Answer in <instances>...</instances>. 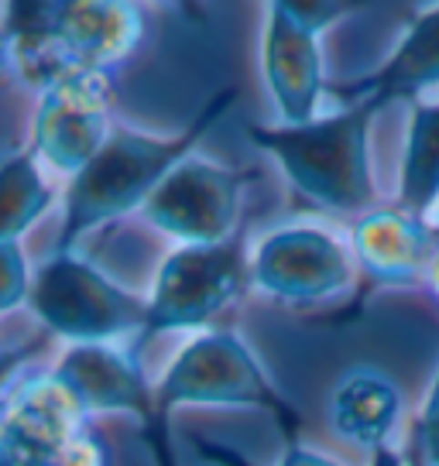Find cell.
<instances>
[{"mask_svg":"<svg viewBox=\"0 0 439 466\" xmlns=\"http://www.w3.org/2000/svg\"><path fill=\"white\" fill-rule=\"evenodd\" d=\"M110 137V83L103 73L73 76L42 93L35 151L59 172L76 178Z\"/></svg>","mask_w":439,"mask_h":466,"instance_id":"9","label":"cell"},{"mask_svg":"<svg viewBox=\"0 0 439 466\" xmlns=\"http://www.w3.org/2000/svg\"><path fill=\"white\" fill-rule=\"evenodd\" d=\"M31 309L52 333L73 339L76 347L110 343L134 329L145 333L148 306L120 291L110 278H103L93 264L59 250L45 264L28 291Z\"/></svg>","mask_w":439,"mask_h":466,"instance_id":"4","label":"cell"},{"mask_svg":"<svg viewBox=\"0 0 439 466\" xmlns=\"http://www.w3.org/2000/svg\"><path fill=\"white\" fill-rule=\"evenodd\" d=\"M250 275L258 289L285 302H320L351 281V258L330 233L292 227L264 237Z\"/></svg>","mask_w":439,"mask_h":466,"instance_id":"10","label":"cell"},{"mask_svg":"<svg viewBox=\"0 0 439 466\" xmlns=\"http://www.w3.org/2000/svg\"><path fill=\"white\" fill-rule=\"evenodd\" d=\"M0 268H4V285H0V306L15 309L21 299H28V268L21 258V248L15 240H0Z\"/></svg>","mask_w":439,"mask_h":466,"instance_id":"18","label":"cell"},{"mask_svg":"<svg viewBox=\"0 0 439 466\" xmlns=\"http://www.w3.org/2000/svg\"><path fill=\"white\" fill-rule=\"evenodd\" d=\"M378 106L371 100L353 103L351 110L320 116L302 127H258L248 134L258 147L275 155L292 186L312 203L351 213L371 203L367 172V120Z\"/></svg>","mask_w":439,"mask_h":466,"instance_id":"3","label":"cell"},{"mask_svg":"<svg viewBox=\"0 0 439 466\" xmlns=\"http://www.w3.org/2000/svg\"><path fill=\"white\" fill-rule=\"evenodd\" d=\"M374 466H402V463H398L388 450H378V460H374Z\"/></svg>","mask_w":439,"mask_h":466,"instance_id":"22","label":"cell"},{"mask_svg":"<svg viewBox=\"0 0 439 466\" xmlns=\"http://www.w3.org/2000/svg\"><path fill=\"white\" fill-rule=\"evenodd\" d=\"M48 199L52 196L45 189L38 168H35V158L31 155H11L4 161V172H0V203H4L0 240H15L17 244V237L45 213Z\"/></svg>","mask_w":439,"mask_h":466,"instance_id":"17","label":"cell"},{"mask_svg":"<svg viewBox=\"0 0 439 466\" xmlns=\"http://www.w3.org/2000/svg\"><path fill=\"white\" fill-rule=\"evenodd\" d=\"M237 248H182L161 264L155 299L148 306L145 336L161 329H189L213 319L240 289Z\"/></svg>","mask_w":439,"mask_h":466,"instance_id":"8","label":"cell"},{"mask_svg":"<svg viewBox=\"0 0 439 466\" xmlns=\"http://www.w3.org/2000/svg\"><path fill=\"white\" fill-rule=\"evenodd\" d=\"M353 250L367 275L384 285H402V281H415L419 275H429V264L436 258L433 237L423 227V219L409 213H392V209L371 213L357 223Z\"/></svg>","mask_w":439,"mask_h":466,"instance_id":"14","label":"cell"},{"mask_svg":"<svg viewBox=\"0 0 439 466\" xmlns=\"http://www.w3.org/2000/svg\"><path fill=\"white\" fill-rule=\"evenodd\" d=\"M240 186V172L203 158H186L151 192L145 213L158 230L186 240V248H217L227 244L234 230Z\"/></svg>","mask_w":439,"mask_h":466,"instance_id":"6","label":"cell"},{"mask_svg":"<svg viewBox=\"0 0 439 466\" xmlns=\"http://www.w3.org/2000/svg\"><path fill=\"white\" fill-rule=\"evenodd\" d=\"M402 209L423 219L439 203V103H419L402 161Z\"/></svg>","mask_w":439,"mask_h":466,"instance_id":"16","label":"cell"},{"mask_svg":"<svg viewBox=\"0 0 439 466\" xmlns=\"http://www.w3.org/2000/svg\"><path fill=\"white\" fill-rule=\"evenodd\" d=\"M429 285H433V291L439 295V250H436V258H433V264H429Z\"/></svg>","mask_w":439,"mask_h":466,"instance_id":"21","label":"cell"},{"mask_svg":"<svg viewBox=\"0 0 439 466\" xmlns=\"http://www.w3.org/2000/svg\"><path fill=\"white\" fill-rule=\"evenodd\" d=\"M230 100H234L230 89L220 93L217 100L196 116L189 131L168 137V141L131 131H114L107 147L76 175L69 192H66V227L59 237V250H69L76 237L93 230L97 223L120 217L138 203L145 206L151 199V192L165 182V175L172 172L179 161L189 158V147L223 114V106Z\"/></svg>","mask_w":439,"mask_h":466,"instance_id":"2","label":"cell"},{"mask_svg":"<svg viewBox=\"0 0 439 466\" xmlns=\"http://www.w3.org/2000/svg\"><path fill=\"white\" fill-rule=\"evenodd\" d=\"M316 38L320 35L299 28L279 4H271L264 35V76L289 127L320 120L316 106L322 93V62Z\"/></svg>","mask_w":439,"mask_h":466,"instance_id":"11","label":"cell"},{"mask_svg":"<svg viewBox=\"0 0 439 466\" xmlns=\"http://www.w3.org/2000/svg\"><path fill=\"white\" fill-rule=\"evenodd\" d=\"M402 391L378 367H351L343 370L330 394V422L340 439L364 450H384L395 432Z\"/></svg>","mask_w":439,"mask_h":466,"instance_id":"13","label":"cell"},{"mask_svg":"<svg viewBox=\"0 0 439 466\" xmlns=\"http://www.w3.org/2000/svg\"><path fill=\"white\" fill-rule=\"evenodd\" d=\"M56 378L76 394L83 411H134L155 425V408L138 364L114 343H87L62 357Z\"/></svg>","mask_w":439,"mask_h":466,"instance_id":"12","label":"cell"},{"mask_svg":"<svg viewBox=\"0 0 439 466\" xmlns=\"http://www.w3.org/2000/svg\"><path fill=\"white\" fill-rule=\"evenodd\" d=\"M158 405H268L285 415L254 357L230 333H206L182 350L161 380Z\"/></svg>","mask_w":439,"mask_h":466,"instance_id":"7","label":"cell"},{"mask_svg":"<svg viewBox=\"0 0 439 466\" xmlns=\"http://www.w3.org/2000/svg\"><path fill=\"white\" fill-rule=\"evenodd\" d=\"M141 38L131 4H11L7 56L31 86L52 89L83 73H103Z\"/></svg>","mask_w":439,"mask_h":466,"instance_id":"1","label":"cell"},{"mask_svg":"<svg viewBox=\"0 0 439 466\" xmlns=\"http://www.w3.org/2000/svg\"><path fill=\"white\" fill-rule=\"evenodd\" d=\"M429 86H439V11L419 17L395 56L388 58V66L357 83L353 96L357 103L371 100L381 110L398 96H412Z\"/></svg>","mask_w":439,"mask_h":466,"instance_id":"15","label":"cell"},{"mask_svg":"<svg viewBox=\"0 0 439 466\" xmlns=\"http://www.w3.org/2000/svg\"><path fill=\"white\" fill-rule=\"evenodd\" d=\"M281 466H337V463H330V460H322V456H316V452L302 450V446L292 439V446H289V452H285Z\"/></svg>","mask_w":439,"mask_h":466,"instance_id":"20","label":"cell"},{"mask_svg":"<svg viewBox=\"0 0 439 466\" xmlns=\"http://www.w3.org/2000/svg\"><path fill=\"white\" fill-rule=\"evenodd\" d=\"M279 7L285 15L292 17L299 28L312 31V35H320L326 25H333L340 15H347L351 11V4H330V0H279Z\"/></svg>","mask_w":439,"mask_h":466,"instance_id":"19","label":"cell"},{"mask_svg":"<svg viewBox=\"0 0 439 466\" xmlns=\"http://www.w3.org/2000/svg\"><path fill=\"white\" fill-rule=\"evenodd\" d=\"M87 411L56 374L25 380L7 398L0 425L4 466H107V452L87 432Z\"/></svg>","mask_w":439,"mask_h":466,"instance_id":"5","label":"cell"}]
</instances>
